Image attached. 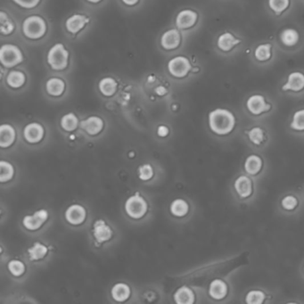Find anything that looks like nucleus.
Listing matches in <instances>:
<instances>
[{
  "mask_svg": "<svg viewBox=\"0 0 304 304\" xmlns=\"http://www.w3.org/2000/svg\"><path fill=\"white\" fill-rule=\"evenodd\" d=\"M304 87V75L301 73H293L289 75L287 84L283 86V90L300 91Z\"/></svg>",
  "mask_w": 304,
  "mask_h": 304,
  "instance_id": "nucleus-15",
  "label": "nucleus"
},
{
  "mask_svg": "<svg viewBox=\"0 0 304 304\" xmlns=\"http://www.w3.org/2000/svg\"><path fill=\"white\" fill-rule=\"evenodd\" d=\"M8 270L14 277H20L25 271V266L22 261L13 260L8 263Z\"/></svg>",
  "mask_w": 304,
  "mask_h": 304,
  "instance_id": "nucleus-37",
  "label": "nucleus"
},
{
  "mask_svg": "<svg viewBox=\"0 0 304 304\" xmlns=\"http://www.w3.org/2000/svg\"><path fill=\"white\" fill-rule=\"evenodd\" d=\"M47 91L49 95L54 96H61L65 91L66 84L62 80L61 78H50L47 82Z\"/></svg>",
  "mask_w": 304,
  "mask_h": 304,
  "instance_id": "nucleus-21",
  "label": "nucleus"
},
{
  "mask_svg": "<svg viewBox=\"0 0 304 304\" xmlns=\"http://www.w3.org/2000/svg\"><path fill=\"white\" fill-rule=\"evenodd\" d=\"M86 216H87L86 210L83 206L78 204H74L66 210V221L72 225L81 224L86 220Z\"/></svg>",
  "mask_w": 304,
  "mask_h": 304,
  "instance_id": "nucleus-8",
  "label": "nucleus"
},
{
  "mask_svg": "<svg viewBox=\"0 0 304 304\" xmlns=\"http://www.w3.org/2000/svg\"><path fill=\"white\" fill-rule=\"evenodd\" d=\"M281 40L286 46H295L299 40V34L294 29H287L281 33Z\"/></svg>",
  "mask_w": 304,
  "mask_h": 304,
  "instance_id": "nucleus-29",
  "label": "nucleus"
},
{
  "mask_svg": "<svg viewBox=\"0 0 304 304\" xmlns=\"http://www.w3.org/2000/svg\"><path fill=\"white\" fill-rule=\"evenodd\" d=\"M0 169H1V174H0V181L1 182H6V181H9L11 178H13L14 170H13V167L11 163H9L7 161H1Z\"/></svg>",
  "mask_w": 304,
  "mask_h": 304,
  "instance_id": "nucleus-31",
  "label": "nucleus"
},
{
  "mask_svg": "<svg viewBox=\"0 0 304 304\" xmlns=\"http://www.w3.org/2000/svg\"><path fill=\"white\" fill-rule=\"evenodd\" d=\"M80 128L89 135H96L103 130L104 122L99 117L92 116L80 122Z\"/></svg>",
  "mask_w": 304,
  "mask_h": 304,
  "instance_id": "nucleus-11",
  "label": "nucleus"
},
{
  "mask_svg": "<svg viewBox=\"0 0 304 304\" xmlns=\"http://www.w3.org/2000/svg\"><path fill=\"white\" fill-rule=\"evenodd\" d=\"M0 22H1V32L2 34L8 35L14 30V24L12 20L4 12L0 13Z\"/></svg>",
  "mask_w": 304,
  "mask_h": 304,
  "instance_id": "nucleus-32",
  "label": "nucleus"
},
{
  "mask_svg": "<svg viewBox=\"0 0 304 304\" xmlns=\"http://www.w3.org/2000/svg\"><path fill=\"white\" fill-rule=\"evenodd\" d=\"M69 54L63 44H57L53 47L48 55V63L52 69L60 71L66 69L68 65Z\"/></svg>",
  "mask_w": 304,
  "mask_h": 304,
  "instance_id": "nucleus-3",
  "label": "nucleus"
},
{
  "mask_svg": "<svg viewBox=\"0 0 304 304\" xmlns=\"http://www.w3.org/2000/svg\"><path fill=\"white\" fill-rule=\"evenodd\" d=\"M174 299L178 304H192L195 302V295L190 288L182 287L175 293Z\"/></svg>",
  "mask_w": 304,
  "mask_h": 304,
  "instance_id": "nucleus-20",
  "label": "nucleus"
},
{
  "mask_svg": "<svg viewBox=\"0 0 304 304\" xmlns=\"http://www.w3.org/2000/svg\"><path fill=\"white\" fill-rule=\"evenodd\" d=\"M209 294L213 299L222 300L228 294V287H227L226 283L221 279L213 280L210 285Z\"/></svg>",
  "mask_w": 304,
  "mask_h": 304,
  "instance_id": "nucleus-19",
  "label": "nucleus"
},
{
  "mask_svg": "<svg viewBox=\"0 0 304 304\" xmlns=\"http://www.w3.org/2000/svg\"><path fill=\"white\" fill-rule=\"evenodd\" d=\"M162 48L170 50L178 48L180 43V35L177 30H169L162 35L161 39Z\"/></svg>",
  "mask_w": 304,
  "mask_h": 304,
  "instance_id": "nucleus-17",
  "label": "nucleus"
},
{
  "mask_svg": "<svg viewBox=\"0 0 304 304\" xmlns=\"http://www.w3.org/2000/svg\"><path fill=\"white\" fill-rule=\"evenodd\" d=\"M88 19L81 14H74L66 21V28L71 33H77L82 30L86 23L88 22Z\"/></svg>",
  "mask_w": 304,
  "mask_h": 304,
  "instance_id": "nucleus-18",
  "label": "nucleus"
},
{
  "mask_svg": "<svg viewBox=\"0 0 304 304\" xmlns=\"http://www.w3.org/2000/svg\"><path fill=\"white\" fill-rule=\"evenodd\" d=\"M31 261H38L46 256L48 253V248L40 243H35L32 247L28 250Z\"/></svg>",
  "mask_w": 304,
  "mask_h": 304,
  "instance_id": "nucleus-28",
  "label": "nucleus"
},
{
  "mask_svg": "<svg viewBox=\"0 0 304 304\" xmlns=\"http://www.w3.org/2000/svg\"><path fill=\"white\" fill-rule=\"evenodd\" d=\"M158 135L160 136V137H166V136L169 134V130H168V128L165 126H160L158 128Z\"/></svg>",
  "mask_w": 304,
  "mask_h": 304,
  "instance_id": "nucleus-42",
  "label": "nucleus"
},
{
  "mask_svg": "<svg viewBox=\"0 0 304 304\" xmlns=\"http://www.w3.org/2000/svg\"><path fill=\"white\" fill-rule=\"evenodd\" d=\"M22 31L29 39H40L47 31V24L43 18L39 17L38 15H32L26 18L23 22Z\"/></svg>",
  "mask_w": 304,
  "mask_h": 304,
  "instance_id": "nucleus-2",
  "label": "nucleus"
},
{
  "mask_svg": "<svg viewBox=\"0 0 304 304\" xmlns=\"http://www.w3.org/2000/svg\"><path fill=\"white\" fill-rule=\"evenodd\" d=\"M264 299H265V295L263 292L253 290L248 293L245 301L249 304H261L263 303Z\"/></svg>",
  "mask_w": 304,
  "mask_h": 304,
  "instance_id": "nucleus-34",
  "label": "nucleus"
},
{
  "mask_svg": "<svg viewBox=\"0 0 304 304\" xmlns=\"http://www.w3.org/2000/svg\"><path fill=\"white\" fill-rule=\"evenodd\" d=\"M197 20V13L192 10H183L178 13L176 24L178 29H187L193 26Z\"/></svg>",
  "mask_w": 304,
  "mask_h": 304,
  "instance_id": "nucleus-12",
  "label": "nucleus"
},
{
  "mask_svg": "<svg viewBox=\"0 0 304 304\" xmlns=\"http://www.w3.org/2000/svg\"><path fill=\"white\" fill-rule=\"evenodd\" d=\"M23 134H24V138L29 143H38L43 139V127L36 122L30 123L25 127Z\"/></svg>",
  "mask_w": 304,
  "mask_h": 304,
  "instance_id": "nucleus-9",
  "label": "nucleus"
},
{
  "mask_svg": "<svg viewBox=\"0 0 304 304\" xmlns=\"http://www.w3.org/2000/svg\"><path fill=\"white\" fill-rule=\"evenodd\" d=\"M113 298L117 302H124L131 296V289L129 286L123 283L116 284L112 289Z\"/></svg>",
  "mask_w": 304,
  "mask_h": 304,
  "instance_id": "nucleus-23",
  "label": "nucleus"
},
{
  "mask_svg": "<svg viewBox=\"0 0 304 304\" xmlns=\"http://www.w3.org/2000/svg\"><path fill=\"white\" fill-rule=\"evenodd\" d=\"M78 118L74 113H68L62 118V128L66 131H73L78 127Z\"/></svg>",
  "mask_w": 304,
  "mask_h": 304,
  "instance_id": "nucleus-30",
  "label": "nucleus"
},
{
  "mask_svg": "<svg viewBox=\"0 0 304 304\" xmlns=\"http://www.w3.org/2000/svg\"><path fill=\"white\" fill-rule=\"evenodd\" d=\"M48 213L46 210H39L31 216H25L22 223L27 229L37 230L41 228L44 222L48 220Z\"/></svg>",
  "mask_w": 304,
  "mask_h": 304,
  "instance_id": "nucleus-7",
  "label": "nucleus"
},
{
  "mask_svg": "<svg viewBox=\"0 0 304 304\" xmlns=\"http://www.w3.org/2000/svg\"><path fill=\"white\" fill-rule=\"evenodd\" d=\"M124 3L129 5H133V4H137L139 2V0H122Z\"/></svg>",
  "mask_w": 304,
  "mask_h": 304,
  "instance_id": "nucleus-43",
  "label": "nucleus"
},
{
  "mask_svg": "<svg viewBox=\"0 0 304 304\" xmlns=\"http://www.w3.org/2000/svg\"><path fill=\"white\" fill-rule=\"evenodd\" d=\"M156 92L159 94V95H163V94H165V88H163L162 87H160L159 88H157Z\"/></svg>",
  "mask_w": 304,
  "mask_h": 304,
  "instance_id": "nucleus-44",
  "label": "nucleus"
},
{
  "mask_svg": "<svg viewBox=\"0 0 304 304\" xmlns=\"http://www.w3.org/2000/svg\"><path fill=\"white\" fill-rule=\"evenodd\" d=\"M116 88L117 83L113 78H104L99 82V89L104 96H113L116 92Z\"/></svg>",
  "mask_w": 304,
  "mask_h": 304,
  "instance_id": "nucleus-25",
  "label": "nucleus"
},
{
  "mask_svg": "<svg viewBox=\"0 0 304 304\" xmlns=\"http://www.w3.org/2000/svg\"><path fill=\"white\" fill-rule=\"evenodd\" d=\"M241 40L240 39H235L233 35L227 32L220 36V38L218 39V47L221 48L223 51H229L231 48L235 47V45L240 43Z\"/></svg>",
  "mask_w": 304,
  "mask_h": 304,
  "instance_id": "nucleus-22",
  "label": "nucleus"
},
{
  "mask_svg": "<svg viewBox=\"0 0 304 304\" xmlns=\"http://www.w3.org/2000/svg\"><path fill=\"white\" fill-rule=\"evenodd\" d=\"M270 8L277 13H282L289 5V0H270Z\"/></svg>",
  "mask_w": 304,
  "mask_h": 304,
  "instance_id": "nucleus-38",
  "label": "nucleus"
},
{
  "mask_svg": "<svg viewBox=\"0 0 304 304\" xmlns=\"http://www.w3.org/2000/svg\"><path fill=\"white\" fill-rule=\"evenodd\" d=\"M261 159L255 154L250 155L244 162V169L250 175H256L261 169Z\"/></svg>",
  "mask_w": 304,
  "mask_h": 304,
  "instance_id": "nucleus-24",
  "label": "nucleus"
},
{
  "mask_svg": "<svg viewBox=\"0 0 304 304\" xmlns=\"http://www.w3.org/2000/svg\"><path fill=\"white\" fill-rule=\"evenodd\" d=\"M235 124V116L226 109H216L209 114V125L218 135L230 133Z\"/></svg>",
  "mask_w": 304,
  "mask_h": 304,
  "instance_id": "nucleus-1",
  "label": "nucleus"
},
{
  "mask_svg": "<svg viewBox=\"0 0 304 304\" xmlns=\"http://www.w3.org/2000/svg\"><path fill=\"white\" fill-rule=\"evenodd\" d=\"M15 131L9 124H3L0 127V147L9 148L15 140Z\"/></svg>",
  "mask_w": 304,
  "mask_h": 304,
  "instance_id": "nucleus-16",
  "label": "nucleus"
},
{
  "mask_svg": "<svg viewBox=\"0 0 304 304\" xmlns=\"http://www.w3.org/2000/svg\"><path fill=\"white\" fill-rule=\"evenodd\" d=\"M153 175L152 166L145 164L139 168V178L142 180H148L152 178Z\"/></svg>",
  "mask_w": 304,
  "mask_h": 304,
  "instance_id": "nucleus-40",
  "label": "nucleus"
},
{
  "mask_svg": "<svg viewBox=\"0 0 304 304\" xmlns=\"http://www.w3.org/2000/svg\"><path fill=\"white\" fill-rule=\"evenodd\" d=\"M291 128L296 131H304V109L295 113Z\"/></svg>",
  "mask_w": 304,
  "mask_h": 304,
  "instance_id": "nucleus-36",
  "label": "nucleus"
},
{
  "mask_svg": "<svg viewBox=\"0 0 304 304\" xmlns=\"http://www.w3.org/2000/svg\"><path fill=\"white\" fill-rule=\"evenodd\" d=\"M271 57V46L270 44L261 45L255 50V57L259 61L269 60Z\"/></svg>",
  "mask_w": 304,
  "mask_h": 304,
  "instance_id": "nucleus-33",
  "label": "nucleus"
},
{
  "mask_svg": "<svg viewBox=\"0 0 304 304\" xmlns=\"http://www.w3.org/2000/svg\"><path fill=\"white\" fill-rule=\"evenodd\" d=\"M25 75L22 72L19 71H13L8 74L6 82L9 86L13 88H18L22 87V85L25 83Z\"/></svg>",
  "mask_w": 304,
  "mask_h": 304,
  "instance_id": "nucleus-26",
  "label": "nucleus"
},
{
  "mask_svg": "<svg viewBox=\"0 0 304 304\" xmlns=\"http://www.w3.org/2000/svg\"><path fill=\"white\" fill-rule=\"evenodd\" d=\"M0 61L6 68L17 66L23 61L22 51L14 45H4L0 49Z\"/></svg>",
  "mask_w": 304,
  "mask_h": 304,
  "instance_id": "nucleus-4",
  "label": "nucleus"
},
{
  "mask_svg": "<svg viewBox=\"0 0 304 304\" xmlns=\"http://www.w3.org/2000/svg\"><path fill=\"white\" fill-rule=\"evenodd\" d=\"M93 234L96 241L101 243L108 241L109 239L112 237L113 232L110 227L107 226L104 221L99 220L94 224Z\"/></svg>",
  "mask_w": 304,
  "mask_h": 304,
  "instance_id": "nucleus-13",
  "label": "nucleus"
},
{
  "mask_svg": "<svg viewBox=\"0 0 304 304\" xmlns=\"http://www.w3.org/2000/svg\"><path fill=\"white\" fill-rule=\"evenodd\" d=\"M249 139L254 145H261L264 139V132L259 127H255L247 132Z\"/></svg>",
  "mask_w": 304,
  "mask_h": 304,
  "instance_id": "nucleus-35",
  "label": "nucleus"
},
{
  "mask_svg": "<svg viewBox=\"0 0 304 304\" xmlns=\"http://www.w3.org/2000/svg\"><path fill=\"white\" fill-rule=\"evenodd\" d=\"M235 189L242 198L251 196L252 193V180L246 176H240L235 179Z\"/></svg>",
  "mask_w": 304,
  "mask_h": 304,
  "instance_id": "nucleus-14",
  "label": "nucleus"
},
{
  "mask_svg": "<svg viewBox=\"0 0 304 304\" xmlns=\"http://www.w3.org/2000/svg\"><path fill=\"white\" fill-rule=\"evenodd\" d=\"M168 69L175 77L182 78L188 74L191 69V65L186 57H177L169 62Z\"/></svg>",
  "mask_w": 304,
  "mask_h": 304,
  "instance_id": "nucleus-6",
  "label": "nucleus"
},
{
  "mask_svg": "<svg viewBox=\"0 0 304 304\" xmlns=\"http://www.w3.org/2000/svg\"><path fill=\"white\" fill-rule=\"evenodd\" d=\"M188 204L186 201L182 199H177L173 201L170 205V212L177 216V217H183L188 213Z\"/></svg>",
  "mask_w": 304,
  "mask_h": 304,
  "instance_id": "nucleus-27",
  "label": "nucleus"
},
{
  "mask_svg": "<svg viewBox=\"0 0 304 304\" xmlns=\"http://www.w3.org/2000/svg\"><path fill=\"white\" fill-rule=\"evenodd\" d=\"M87 1L92 2V3H97V2H99V1H101V0H87Z\"/></svg>",
  "mask_w": 304,
  "mask_h": 304,
  "instance_id": "nucleus-45",
  "label": "nucleus"
},
{
  "mask_svg": "<svg viewBox=\"0 0 304 304\" xmlns=\"http://www.w3.org/2000/svg\"><path fill=\"white\" fill-rule=\"evenodd\" d=\"M125 210L126 213L130 217L133 219H140L148 211V204L142 196H139V194H136L135 196H131L125 204Z\"/></svg>",
  "mask_w": 304,
  "mask_h": 304,
  "instance_id": "nucleus-5",
  "label": "nucleus"
},
{
  "mask_svg": "<svg viewBox=\"0 0 304 304\" xmlns=\"http://www.w3.org/2000/svg\"><path fill=\"white\" fill-rule=\"evenodd\" d=\"M247 108L252 114H261L263 112H267L270 109V104H266L265 99L262 96L254 95L248 99Z\"/></svg>",
  "mask_w": 304,
  "mask_h": 304,
  "instance_id": "nucleus-10",
  "label": "nucleus"
},
{
  "mask_svg": "<svg viewBox=\"0 0 304 304\" xmlns=\"http://www.w3.org/2000/svg\"><path fill=\"white\" fill-rule=\"evenodd\" d=\"M16 4L24 8L31 9L39 4L40 0H13Z\"/></svg>",
  "mask_w": 304,
  "mask_h": 304,
  "instance_id": "nucleus-41",
  "label": "nucleus"
},
{
  "mask_svg": "<svg viewBox=\"0 0 304 304\" xmlns=\"http://www.w3.org/2000/svg\"><path fill=\"white\" fill-rule=\"evenodd\" d=\"M281 204H282L283 208L285 209V210L292 211V210H294L297 206L298 201H297L295 196H287L283 198Z\"/></svg>",
  "mask_w": 304,
  "mask_h": 304,
  "instance_id": "nucleus-39",
  "label": "nucleus"
}]
</instances>
